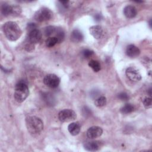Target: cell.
<instances>
[{
	"instance_id": "obj_9",
	"label": "cell",
	"mask_w": 152,
	"mask_h": 152,
	"mask_svg": "<svg viewBox=\"0 0 152 152\" xmlns=\"http://www.w3.org/2000/svg\"><path fill=\"white\" fill-rule=\"evenodd\" d=\"M103 130L98 126H93L88 128L87 131V136L90 139H94L102 135Z\"/></svg>"
},
{
	"instance_id": "obj_28",
	"label": "cell",
	"mask_w": 152,
	"mask_h": 152,
	"mask_svg": "<svg viewBox=\"0 0 152 152\" xmlns=\"http://www.w3.org/2000/svg\"><path fill=\"white\" fill-rule=\"evenodd\" d=\"M94 18H95V20L96 21H100L101 20V18H102V16H101L100 14H97V15H95Z\"/></svg>"
},
{
	"instance_id": "obj_23",
	"label": "cell",
	"mask_w": 152,
	"mask_h": 152,
	"mask_svg": "<svg viewBox=\"0 0 152 152\" xmlns=\"http://www.w3.org/2000/svg\"><path fill=\"white\" fill-rule=\"evenodd\" d=\"M82 53H83V56L85 58H90V56H91L93 55L94 52H93V50L87 49H84L82 52Z\"/></svg>"
},
{
	"instance_id": "obj_26",
	"label": "cell",
	"mask_w": 152,
	"mask_h": 152,
	"mask_svg": "<svg viewBox=\"0 0 152 152\" xmlns=\"http://www.w3.org/2000/svg\"><path fill=\"white\" fill-rule=\"evenodd\" d=\"M25 49L27 51L30 52L32 51L34 49V44L29 42L28 43L26 46H25Z\"/></svg>"
},
{
	"instance_id": "obj_2",
	"label": "cell",
	"mask_w": 152,
	"mask_h": 152,
	"mask_svg": "<svg viewBox=\"0 0 152 152\" xmlns=\"http://www.w3.org/2000/svg\"><path fill=\"white\" fill-rule=\"evenodd\" d=\"M26 124L28 132L32 135H37L43 129V122L38 117L28 116L26 119Z\"/></svg>"
},
{
	"instance_id": "obj_6",
	"label": "cell",
	"mask_w": 152,
	"mask_h": 152,
	"mask_svg": "<svg viewBox=\"0 0 152 152\" xmlns=\"http://www.w3.org/2000/svg\"><path fill=\"white\" fill-rule=\"evenodd\" d=\"M43 83L49 87L56 88L60 83V79L56 75L49 74L44 77Z\"/></svg>"
},
{
	"instance_id": "obj_10",
	"label": "cell",
	"mask_w": 152,
	"mask_h": 152,
	"mask_svg": "<svg viewBox=\"0 0 152 152\" xmlns=\"http://www.w3.org/2000/svg\"><path fill=\"white\" fill-rule=\"evenodd\" d=\"M83 147L87 151H96L100 149V144L97 141H87L84 143Z\"/></svg>"
},
{
	"instance_id": "obj_15",
	"label": "cell",
	"mask_w": 152,
	"mask_h": 152,
	"mask_svg": "<svg viewBox=\"0 0 152 152\" xmlns=\"http://www.w3.org/2000/svg\"><path fill=\"white\" fill-rule=\"evenodd\" d=\"M84 36L83 33L78 29L74 30L71 34V39L73 42L79 43L83 40Z\"/></svg>"
},
{
	"instance_id": "obj_17",
	"label": "cell",
	"mask_w": 152,
	"mask_h": 152,
	"mask_svg": "<svg viewBox=\"0 0 152 152\" xmlns=\"http://www.w3.org/2000/svg\"><path fill=\"white\" fill-rule=\"evenodd\" d=\"M88 66L96 72H99L101 69V66L100 63L97 61L91 60L88 62Z\"/></svg>"
},
{
	"instance_id": "obj_12",
	"label": "cell",
	"mask_w": 152,
	"mask_h": 152,
	"mask_svg": "<svg viewBox=\"0 0 152 152\" xmlns=\"http://www.w3.org/2000/svg\"><path fill=\"white\" fill-rule=\"evenodd\" d=\"M126 53L130 58H135L140 54V50L134 45H129L126 47Z\"/></svg>"
},
{
	"instance_id": "obj_13",
	"label": "cell",
	"mask_w": 152,
	"mask_h": 152,
	"mask_svg": "<svg viewBox=\"0 0 152 152\" xmlns=\"http://www.w3.org/2000/svg\"><path fill=\"white\" fill-rule=\"evenodd\" d=\"M124 14L126 18H132L136 16L137 10L133 5H127L124 9Z\"/></svg>"
},
{
	"instance_id": "obj_8",
	"label": "cell",
	"mask_w": 152,
	"mask_h": 152,
	"mask_svg": "<svg viewBox=\"0 0 152 152\" xmlns=\"http://www.w3.org/2000/svg\"><path fill=\"white\" fill-rule=\"evenodd\" d=\"M127 78L132 81H138L141 79V75L139 71L134 67H129L126 70Z\"/></svg>"
},
{
	"instance_id": "obj_25",
	"label": "cell",
	"mask_w": 152,
	"mask_h": 152,
	"mask_svg": "<svg viewBox=\"0 0 152 152\" xmlns=\"http://www.w3.org/2000/svg\"><path fill=\"white\" fill-rule=\"evenodd\" d=\"M118 97L119 99H121V100H123V101H126L129 99L128 95L126 93H124V92L119 93L118 94Z\"/></svg>"
},
{
	"instance_id": "obj_16",
	"label": "cell",
	"mask_w": 152,
	"mask_h": 152,
	"mask_svg": "<svg viewBox=\"0 0 152 152\" xmlns=\"http://www.w3.org/2000/svg\"><path fill=\"white\" fill-rule=\"evenodd\" d=\"M1 12L5 17L11 15H14V5H10L7 4H2L1 5Z\"/></svg>"
},
{
	"instance_id": "obj_27",
	"label": "cell",
	"mask_w": 152,
	"mask_h": 152,
	"mask_svg": "<svg viewBox=\"0 0 152 152\" xmlns=\"http://www.w3.org/2000/svg\"><path fill=\"white\" fill-rule=\"evenodd\" d=\"M59 2L62 5V6L64 7H65V8H67L68 7V3L69 1H59Z\"/></svg>"
},
{
	"instance_id": "obj_19",
	"label": "cell",
	"mask_w": 152,
	"mask_h": 152,
	"mask_svg": "<svg viewBox=\"0 0 152 152\" xmlns=\"http://www.w3.org/2000/svg\"><path fill=\"white\" fill-rule=\"evenodd\" d=\"M55 36L58 40V43L61 42L65 37V34H64V30L61 28H56V31H55Z\"/></svg>"
},
{
	"instance_id": "obj_20",
	"label": "cell",
	"mask_w": 152,
	"mask_h": 152,
	"mask_svg": "<svg viewBox=\"0 0 152 152\" xmlns=\"http://www.w3.org/2000/svg\"><path fill=\"white\" fill-rule=\"evenodd\" d=\"M58 43V40L57 38L55 36L48 37L46 40V42H45L46 46L49 47V48H52V47L54 46Z\"/></svg>"
},
{
	"instance_id": "obj_1",
	"label": "cell",
	"mask_w": 152,
	"mask_h": 152,
	"mask_svg": "<svg viewBox=\"0 0 152 152\" xmlns=\"http://www.w3.org/2000/svg\"><path fill=\"white\" fill-rule=\"evenodd\" d=\"M3 31L6 37L11 41H16L22 34L19 26L14 21H7L3 26Z\"/></svg>"
},
{
	"instance_id": "obj_5",
	"label": "cell",
	"mask_w": 152,
	"mask_h": 152,
	"mask_svg": "<svg viewBox=\"0 0 152 152\" xmlns=\"http://www.w3.org/2000/svg\"><path fill=\"white\" fill-rule=\"evenodd\" d=\"M76 113L71 109H64L59 112L58 114V118L60 121L62 122H68L74 121L76 119Z\"/></svg>"
},
{
	"instance_id": "obj_4",
	"label": "cell",
	"mask_w": 152,
	"mask_h": 152,
	"mask_svg": "<svg viewBox=\"0 0 152 152\" xmlns=\"http://www.w3.org/2000/svg\"><path fill=\"white\" fill-rule=\"evenodd\" d=\"M53 15L52 12L48 8H42L39 9L34 14V19L39 22H43L49 20Z\"/></svg>"
},
{
	"instance_id": "obj_22",
	"label": "cell",
	"mask_w": 152,
	"mask_h": 152,
	"mask_svg": "<svg viewBox=\"0 0 152 152\" xmlns=\"http://www.w3.org/2000/svg\"><path fill=\"white\" fill-rule=\"evenodd\" d=\"M56 31V27L54 26H49L45 28L44 33L46 36H50L53 34H55Z\"/></svg>"
},
{
	"instance_id": "obj_18",
	"label": "cell",
	"mask_w": 152,
	"mask_h": 152,
	"mask_svg": "<svg viewBox=\"0 0 152 152\" xmlns=\"http://www.w3.org/2000/svg\"><path fill=\"white\" fill-rule=\"evenodd\" d=\"M134 110V107L131 104H125L122 107H121L120 111L122 113L128 114L131 113Z\"/></svg>"
},
{
	"instance_id": "obj_3",
	"label": "cell",
	"mask_w": 152,
	"mask_h": 152,
	"mask_svg": "<svg viewBox=\"0 0 152 152\" xmlns=\"http://www.w3.org/2000/svg\"><path fill=\"white\" fill-rule=\"evenodd\" d=\"M29 95V89L27 84L23 81L18 82L15 87L14 90V99L18 102L21 103L24 102Z\"/></svg>"
},
{
	"instance_id": "obj_21",
	"label": "cell",
	"mask_w": 152,
	"mask_h": 152,
	"mask_svg": "<svg viewBox=\"0 0 152 152\" xmlns=\"http://www.w3.org/2000/svg\"><path fill=\"white\" fill-rule=\"evenodd\" d=\"M107 100L104 96H100L94 101V104L97 107H102L106 104Z\"/></svg>"
},
{
	"instance_id": "obj_11",
	"label": "cell",
	"mask_w": 152,
	"mask_h": 152,
	"mask_svg": "<svg viewBox=\"0 0 152 152\" xmlns=\"http://www.w3.org/2000/svg\"><path fill=\"white\" fill-rule=\"evenodd\" d=\"M90 33L95 39H99L103 36V30L100 26L96 25L90 28Z\"/></svg>"
},
{
	"instance_id": "obj_24",
	"label": "cell",
	"mask_w": 152,
	"mask_h": 152,
	"mask_svg": "<svg viewBox=\"0 0 152 152\" xmlns=\"http://www.w3.org/2000/svg\"><path fill=\"white\" fill-rule=\"evenodd\" d=\"M143 104L145 108H148L151 106V97H145L143 100Z\"/></svg>"
},
{
	"instance_id": "obj_7",
	"label": "cell",
	"mask_w": 152,
	"mask_h": 152,
	"mask_svg": "<svg viewBox=\"0 0 152 152\" xmlns=\"http://www.w3.org/2000/svg\"><path fill=\"white\" fill-rule=\"evenodd\" d=\"M42 34L41 31L38 30L37 28H34L28 32V39L29 42L33 44L38 43L42 39Z\"/></svg>"
},
{
	"instance_id": "obj_14",
	"label": "cell",
	"mask_w": 152,
	"mask_h": 152,
	"mask_svg": "<svg viewBox=\"0 0 152 152\" xmlns=\"http://www.w3.org/2000/svg\"><path fill=\"white\" fill-rule=\"evenodd\" d=\"M68 129L71 135H77L80 132L81 126L78 122H72L68 125Z\"/></svg>"
}]
</instances>
